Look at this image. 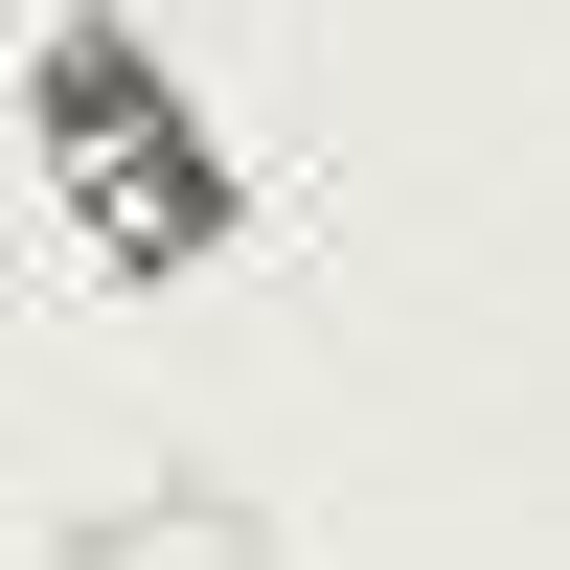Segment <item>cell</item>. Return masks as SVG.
I'll return each mask as SVG.
<instances>
[{
	"instance_id": "2",
	"label": "cell",
	"mask_w": 570,
	"mask_h": 570,
	"mask_svg": "<svg viewBox=\"0 0 570 570\" xmlns=\"http://www.w3.org/2000/svg\"><path fill=\"white\" fill-rule=\"evenodd\" d=\"M46 570H274V548H252V502H206V480H160L137 525H69Z\"/></svg>"
},
{
	"instance_id": "1",
	"label": "cell",
	"mask_w": 570,
	"mask_h": 570,
	"mask_svg": "<svg viewBox=\"0 0 570 570\" xmlns=\"http://www.w3.org/2000/svg\"><path fill=\"white\" fill-rule=\"evenodd\" d=\"M46 160H69V206H91V252H137V274H183V252H228V183L183 160V115L115 69V23L46 69Z\"/></svg>"
}]
</instances>
